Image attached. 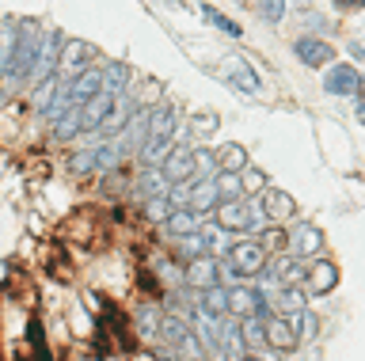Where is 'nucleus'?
<instances>
[{"label": "nucleus", "instance_id": "obj_1", "mask_svg": "<svg viewBox=\"0 0 365 361\" xmlns=\"http://www.w3.org/2000/svg\"><path fill=\"white\" fill-rule=\"evenodd\" d=\"M179 130V110L175 107H148V133L141 145V160L148 167L164 164V156L171 152V137Z\"/></svg>", "mask_w": 365, "mask_h": 361}, {"label": "nucleus", "instance_id": "obj_2", "mask_svg": "<svg viewBox=\"0 0 365 361\" xmlns=\"http://www.w3.org/2000/svg\"><path fill=\"white\" fill-rule=\"evenodd\" d=\"M38 46H42V27L34 19H23L16 27V50H11V65L4 73V88H16L19 80H27L34 58H38Z\"/></svg>", "mask_w": 365, "mask_h": 361}, {"label": "nucleus", "instance_id": "obj_3", "mask_svg": "<svg viewBox=\"0 0 365 361\" xmlns=\"http://www.w3.org/2000/svg\"><path fill=\"white\" fill-rule=\"evenodd\" d=\"M96 58H99V46H91L88 38H65L61 42V53H57V80H73L84 69H96Z\"/></svg>", "mask_w": 365, "mask_h": 361}, {"label": "nucleus", "instance_id": "obj_4", "mask_svg": "<svg viewBox=\"0 0 365 361\" xmlns=\"http://www.w3.org/2000/svg\"><path fill=\"white\" fill-rule=\"evenodd\" d=\"M262 217L255 206H244V202H217V229L221 232H251L259 229Z\"/></svg>", "mask_w": 365, "mask_h": 361}, {"label": "nucleus", "instance_id": "obj_5", "mask_svg": "<svg viewBox=\"0 0 365 361\" xmlns=\"http://www.w3.org/2000/svg\"><path fill=\"white\" fill-rule=\"evenodd\" d=\"M262 266H267V251H262L259 240H244V244H232V247H228V270H232V274L259 278Z\"/></svg>", "mask_w": 365, "mask_h": 361}, {"label": "nucleus", "instance_id": "obj_6", "mask_svg": "<svg viewBox=\"0 0 365 361\" xmlns=\"http://www.w3.org/2000/svg\"><path fill=\"white\" fill-rule=\"evenodd\" d=\"M61 42H65L61 31H46V35H42V46H38V58H34L27 80L42 84V80H50V76L57 73V53H61Z\"/></svg>", "mask_w": 365, "mask_h": 361}, {"label": "nucleus", "instance_id": "obj_7", "mask_svg": "<svg viewBox=\"0 0 365 361\" xmlns=\"http://www.w3.org/2000/svg\"><path fill=\"white\" fill-rule=\"evenodd\" d=\"M122 160V152L114 145H103V149H88V152H76L68 160V175H88V172H110L114 164Z\"/></svg>", "mask_w": 365, "mask_h": 361}, {"label": "nucleus", "instance_id": "obj_8", "mask_svg": "<svg viewBox=\"0 0 365 361\" xmlns=\"http://www.w3.org/2000/svg\"><path fill=\"white\" fill-rule=\"evenodd\" d=\"M225 312L240 315V320H251V315H262V312H267V300H262L259 289L232 286V289H225Z\"/></svg>", "mask_w": 365, "mask_h": 361}, {"label": "nucleus", "instance_id": "obj_9", "mask_svg": "<svg viewBox=\"0 0 365 361\" xmlns=\"http://www.w3.org/2000/svg\"><path fill=\"white\" fill-rule=\"evenodd\" d=\"M160 175H164V183H187V179H194V149L190 145H171V152L160 164Z\"/></svg>", "mask_w": 365, "mask_h": 361}, {"label": "nucleus", "instance_id": "obj_10", "mask_svg": "<svg viewBox=\"0 0 365 361\" xmlns=\"http://www.w3.org/2000/svg\"><path fill=\"white\" fill-rule=\"evenodd\" d=\"M259 217L262 221H289L293 217V213H297V202H293V194H285V190H278V187H267V190H262V194H259Z\"/></svg>", "mask_w": 365, "mask_h": 361}, {"label": "nucleus", "instance_id": "obj_11", "mask_svg": "<svg viewBox=\"0 0 365 361\" xmlns=\"http://www.w3.org/2000/svg\"><path fill=\"white\" fill-rule=\"evenodd\" d=\"M324 92L327 95H361V76L354 65H327L324 73Z\"/></svg>", "mask_w": 365, "mask_h": 361}, {"label": "nucleus", "instance_id": "obj_12", "mask_svg": "<svg viewBox=\"0 0 365 361\" xmlns=\"http://www.w3.org/2000/svg\"><path fill=\"white\" fill-rule=\"evenodd\" d=\"M285 247H289V258H312L324 247V236H319L316 224H297V229L285 236Z\"/></svg>", "mask_w": 365, "mask_h": 361}, {"label": "nucleus", "instance_id": "obj_13", "mask_svg": "<svg viewBox=\"0 0 365 361\" xmlns=\"http://www.w3.org/2000/svg\"><path fill=\"white\" fill-rule=\"evenodd\" d=\"M293 53L301 58V65H308V69H324V65L335 61V46L324 38H297Z\"/></svg>", "mask_w": 365, "mask_h": 361}, {"label": "nucleus", "instance_id": "obj_14", "mask_svg": "<svg viewBox=\"0 0 365 361\" xmlns=\"http://www.w3.org/2000/svg\"><path fill=\"white\" fill-rule=\"evenodd\" d=\"M145 133H148V110H141V107H137V110H133V118L122 126V137L114 141V149H118L122 156H125V152H141V145H145Z\"/></svg>", "mask_w": 365, "mask_h": 361}, {"label": "nucleus", "instance_id": "obj_15", "mask_svg": "<svg viewBox=\"0 0 365 361\" xmlns=\"http://www.w3.org/2000/svg\"><path fill=\"white\" fill-rule=\"evenodd\" d=\"M182 281H187L190 289H213V286H221V266L213 263V258H194V263L182 270Z\"/></svg>", "mask_w": 365, "mask_h": 361}, {"label": "nucleus", "instance_id": "obj_16", "mask_svg": "<svg viewBox=\"0 0 365 361\" xmlns=\"http://www.w3.org/2000/svg\"><path fill=\"white\" fill-rule=\"evenodd\" d=\"M99 80H103V95H130L133 73H130V65H125V61H107L99 69Z\"/></svg>", "mask_w": 365, "mask_h": 361}, {"label": "nucleus", "instance_id": "obj_17", "mask_svg": "<svg viewBox=\"0 0 365 361\" xmlns=\"http://www.w3.org/2000/svg\"><path fill=\"white\" fill-rule=\"evenodd\" d=\"M262 346H270V350H293L297 346L293 323L282 320V315H270V320L262 323Z\"/></svg>", "mask_w": 365, "mask_h": 361}, {"label": "nucleus", "instance_id": "obj_18", "mask_svg": "<svg viewBox=\"0 0 365 361\" xmlns=\"http://www.w3.org/2000/svg\"><path fill=\"white\" fill-rule=\"evenodd\" d=\"M221 76H228V80H232L240 92H247V95H259V76H255V69H251V65L244 61V58H228L225 65H221Z\"/></svg>", "mask_w": 365, "mask_h": 361}, {"label": "nucleus", "instance_id": "obj_19", "mask_svg": "<svg viewBox=\"0 0 365 361\" xmlns=\"http://www.w3.org/2000/svg\"><path fill=\"white\" fill-rule=\"evenodd\" d=\"M65 88H68V103H73V107L88 103L91 95H99V92H103L99 69H84L80 76H73V80H65Z\"/></svg>", "mask_w": 365, "mask_h": 361}, {"label": "nucleus", "instance_id": "obj_20", "mask_svg": "<svg viewBox=\"0 0 365 361\" xmlns=\"http://www.w3.org/2000/svg\"><path fill=\"white\" fill-rule=\"evenodd\" d=\"M304 281L312 293H331L339 286V266L331 263V258H316L312 270H304Z\"/></svg>", "mask_w": 365, "mask_h": 361}, {"label": "nucleus", "instance_id": "obj_21", "mask_svg": "<svg viewBox=\"0 0 365 361\" xmlns=\"http://www.w3.org/2000/svg\"><path fill=\"white\" fill-rule=\"evenodd\" d=\"M262 300H270L274 315H282V320H293L297 312H304V293L301 289H274L270 297H262Z\"/></svg>", "mask_w": 365, "mask_h": 361}, {"label": "nucleus", "instance_id": "obj_22", "mask_svg": "<svg viewBox=\"0 0 365 361\" xmlns=\"http://www.w3.org/2000/svg\"><path fill=\"white\" fill-rule=\"evenodd\" d=\"M217 202H221V194H217L213 179H198V183L190 187L187 209H190V213H210V209H217Z\"/></svg>", "mask_w": 365, "mask_h": 361}, {"label": "nucleus", "instance_id": "obj_23", "mask_svg": "<svg viewBox=\"0 0 365 361\" xmlns=\"http://www.w3.org/2000/svg\"><path fill=\"white\" fill-rule=\"evenodd\" d=\"M164 229L175 236V240H187L190 232H198V213H190V209H171L168 217H164Z\"/></svg>", "mask_w": 365, "mask_h": 361}, {"label": "nucleus", "instance_id": "obj_24", "mask_svg": "<svg viewBox=\"0 0 365 361\" xmlns=\"http://www.w3.org/2000/svg\"><path fill=\"white\" fill-rule=\"evenodd\" d=\"M190 331H194V327L187 323V315H179V312H164V320H160V338L171 342V346H179Z\"/></svg>", "mask_w": 365, "mask_h": 361}, {"label": "nucleus", "instance_id": "obj_25", "mask_svg": "<svg viewBox=\"0 0 365 361\" xmlns=\"http://www.w3.org/2000/svg\"><path fill=\"white\" fill-rule=\"evenodd\" d=\"M133 320H137V335L141 338H160V320H164L160 304H141Z\"/></svg>", "mask_w": 365, "mask_h": 361}, {"label": "nucleus", "instance_id": "obj_26", "mask_svg": "<svg viewBox=\"0 0 365 361\" xmlns=\"http://www.w3.org/2000/svg\"><path fill=\"white\" fill-rule=\"evenodd\" d=\"M217 172H225V175H240L247 167V149L244 145H225V152H217Z\"/></svg>", "mask_w": 365, "mask_h": 361}, {"label": "nucleus", "instance_id": "obj_27", "mask_svg": "<svg viewBox=\"0 0 365 361\" xmlns=\"http://www.w3.org/2000/svg\"><path fill=\"white\" fill-rule=\"evenodd\" d=\"M198 312L205 315V320H221V315H225V289L221 286L205 289L198 297Z\"/></svg>", "mask_w": 365, "mask_h": 361}, {"label": "nucleus", "instance_id": "obj_28", "mask_svg": "<svg viewBox=\"0 0 365 361\" xmlns=\"http://www.w3.org/2000/svg\"><path fill=\"white\" fill-rule=\"evenodd\" d=\"M11 50H16V23H0V80L11 65Z\"/></svg>", "mask_w": 365, "mask_h": 361}, {"label": "nucleus", "instance_id": "obj_29", "mask_svg": "<svg viewBox=\"0 0 365 361\" xmlns=\"http://www.w3.org/2000/svg\"><path fill=\"white\" fill-rule=\"evenodd\" d=\"M76 133H80V115H76V107L68 110V115L53 118V137H57V141H68V137H76Z\"/></svg>", "mask_w": 365, "mask_h": 361}, {"label": "nucleus", "instance_id": "obj_30", "mask_svg": "<svg viewBox=\"0 0 365 361\" xmlns=\"http://www.w3.org/2000/svg\"><path fill=\"white\" fill-rule=\"evenodd\" d=\"M217 175V156L210 149H194V179H213Z\"/></svg>", "mask_w": 365, "mask_h": 361}, {"label": "nucleus", "instance_id": "obj_31", "mask_svg": "<svg viewBox=\"0 0 365 361\" xmlns=\"http://www.w3.org/2000/svg\"><path fill=\"white\" fill-rule=\"evenodd\" d=\"M205 251H210V236L205 232H190L187 240H182V255H187L190 263L194 258H205Z\"/></svg>", "mask_w": 365, "mask_h": 361}, {"label": "nucleus", "instance_id": "obj_32", "mask_svg": "<svg viewBox=\"0 0 365 361\" xmlns=\"http://www.w3.org/2000/svg\"><path fill=\"white\" fill-rule=\"evenodd\" d=\"M236 331H240V342H244V346H262V320H259V315L244 320Z\"/></svg>", "mask_w": 365, "mask_h": 361}, {"label": "nucleus", "instance_id": "obj_33", "mask_svg": "<svg viewBox=\"0 0 365 361\" xmlns=\"http://www.w3.org/2000/svg\"><path fill=\"white\" fill-rule=\"evenodd\" d=\"M270 183H267V175L259 172V167H244L240 172V190H251V194H262Z\"/></svg>", "mask_w": 365, "mask_h": 361}, {"label": "nucleus", "instance_id": "obj_34", "mask_svg": "<svg viewBox=\"0 0 365 361\" xmlns=\"http://www.w3.org/2000/svg\"><path fill=\"white\" fill-rule=\"evenodd\" d=\"M202 16L210 19L213 27H221L225 35H232V38H240V35H244V31H240V23H232V19H228V16H221V12H217V8H210V4H202Z\"/></svg>", "mask_w": 365, "mask_h": 361}, {"label": "nucleus", "instance_id": "obj_35", "mask_svg": "<svg viewBox=\"0 0 365 361\" xmlns=\"http://www.w3.org/2000/svg\"><path fill=\"white\" fill-rule=\"evenodd\" d=\"M141 187H145V194H148V198H164V194H168V183H164V175H156V172H145Z\"/></svg>", "mask_w": 365, "mask_h": 361}, {"label": "nucleus", "instance_id": "obj_36", "mask_svg": "<svg viewBox=\"0 0 365 361\" xmlns=\"http://www.w3.org/2000/svg\"><path fill=\"white\" fill-rule=\"evenodd\" d=\"M53 92H57V76H50V80H42V84H38V92H34V107H38L42 115H46V107H50Z\"/></svg>", "mask_w": 365, "mask_h": 361}, {"label": "nucleus", "instance_id": "obj_37", "mask_svg": "<svg viewBox=\"0 0 365 361\" xmlns=\"http://www.w3.org/2000/svg\"><path fill=\"white\" fill-rule=\"evenodd\" d=\"M255 12L267 19V23H282L285 16V4H278V0H262V4H255Z\"/></svg>", "mask_w": 365, "mask_h": 361}, {"label": "nucleus", "instance_id": "obj_38", "mask_svg": "<svg viewBox=\"0 0 365 361\" xmlns=\"http://www.w3.org/2000/svg\"><path fill=\"white\" fill-rule=\"evenodd\" d=\"M31 346L38 350V361H50V350H46V335H42V323L38 320H31Z\"/></svg>", "mask_w": 365, "mask_h": 361}, {"label": "nucleus", "instance_id": "obj_39", "mask_svg": "<svg viewBox=\"0 0 365 361\" xmlns=\"http://www.w3.org/2000/svg\"><path fill=\"white\" fill-rule=\"evenodd\" d=\"M168 198H148V217H160V221H164L168 217Z\"/></svg>", "mask_w": 365, "mask_h": 361}, {"label": "nucleus", "instance_id": "obj_40", "mask_svg": "<svg viewBox=\"0 0 365 361\" xmlns=\"http://www.w3.org/2000/svg\"><path fill=\"white\" fill-rule=\"evenodd\" d=\"M240 361H259V357H255V354H244V357H240Z\"/></svg>", "mask_w": 365, "mask_h": 361}]
</instances>
